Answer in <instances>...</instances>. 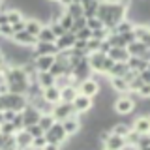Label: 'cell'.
<instances>
[{
	"label": "cell",
	"instance_id": "1",
	"mask_svg": "<svg viewBox=\"0 0 150 150\" xmlns=\"http://www.w3.org/2000/svg\"><path fill=\"white\" fill-rule=\"evenodd\" d=\"M26 105H28V100H26L25 94H11V92L0 94V111L13 109L15 112H19V111L25 109Z\"/></svg>",
	"mask_w": 150,
	"mask_h": 150
},
{
	"label": "cell",
	"instance_id": "2",
	"mask_svg": "<svg viewBox=\"0 0 150 150\" xmlns=\"http://www.w3.org/2000/svg\"><path fill=\"white\" fill-rule=\"evenodd\" d=\"M112 111H115V115H120V116L131 115L135 111L133 96H129V94H118V98L112 101Z\"/></svg>",
	"mask_w": 150,
	"mask_h": 150
},
{
	"label": "cell",
	"instance_id": "3",
	"mask_svg": "<svg viewBox=\"0 0 150 150\" xmlns=\"http://www.w3.org/2000/svg\"><path fill=\"white\" fill-rule=\"evenodd\" d=\"M43 137L47 143H53V144H62L66 139H68V135H66V131L62 128V122H54L53 126H51L47 131H43Z\"/></svg>",
	"mask_w": 150,
	"mask_h": 150
},
{
	"label": "cell",
	"instance_id": "4",
	"mask_svg": "<svg viewBox=\"0 0 150 150\" xmlns=\"http://www.w3.org/2000/svg\"><path fill=\"white\" fill-rule=\"evenodd\" d=\"M71 107H73V112L75 115H86V112L92 111L94 107V100L90 96H84V94H77L71 101Z\"/></svg>",
	"mask_w": 150,
	"mask_h": 150
},
{
	"label": "cell",
	"instance_id": "5",
	"mask_svg": "<svg viewBox=\"0 0 150 150\" xmlns=\"http://www.w3.org/2000/svg\"><path fill=\"white\" fill-rule=\"evenodd\" d=\"M77 90H79V94H84V96L94 98L98 92H100V81H98V79H94L92 75H90V77L83 79V81L79 83Z\"/></svg>",
	"mask_w": 150,
	"mask_h": 150
},
{
	"label": "cell",
	"instance_id": "6",
	"mask_svg": "<svg viewBox=\"0 0 150 150\" xmlns=\"http://www.w3.org/2000/svg\"><path fill=\"white\" fill-rule=\"evenodd\" d=\"M51 115H53V118L56 122H62L64 118H68V116L75 115L73 112V107L71 103H66V101H58L53 105V109H51Z\"/></svg>",
	"mask_w": 150,
	"mask_h": 150
},
{
	"label": "cell",
	"instance_id": "7",
	"mask_svg": "<svg viewBox=\"0 0 150 150\" xmlns=\"http://www.w3.org/2000/svg\"><path fill=\"white\" fill-rule=\"evenodd\" d=\"M126 51H128L129 56H141V58L150 60V45L143 43V41H131V43L126 45Z\"/></svg>",
	"mask_w": 150,
	"mask_h": 150
},
{
	"label": "cell",
	"instance_id": "8",
	"mask_svg": "<svg viewBox=\"0 0 150 150\" xmlns=\"http://www.w3.org/2000/svg\"><path fill=\"white\" fill-rule=\"evenodd\" d=\"M56 53H58V49H56L54 41H36V45L32 47V58L34 56H43V54L54 56Z\"/></svg>",
	"mask_w": 150,
	"mask_h": 150
},
{
	"label": "cell",
	"instance_id": "9",
	"mask_svg": "<svg viewBox=\"0 0 150 150\" xmlns=\"http://www.w3.org/2000/svg\"><path fill=\"white\" fill-rule=\"evenodd\" d=\"M62 128L66 131V135L68 137H71V135H79V131H81V118H79V115H71L68 116V118L62 120Z\"/></svg>",
	"mask_w": 150,
	"mask_h": 150
},
{
	"label": "cell",
	"instance_id": "10",
	"mask_svg": "<svg viewBox=\"0 0 150 150\" xmlns=\"http://www.w3.org/2000/svg\"><path fill=\"white\" fill-rule=\"evenodd\" d=\"M103 148H107V150H124L126 148V141L122 135H115V133H111L109 131V135L105 137V141H103Z\"/></svg>",
	"mask_w": 150,
	"mask_h": 150
},
{
	"label": "cell",
	"instance_id": "11",
	"mask_svg": "<svg viewBox=\"0 0 150 150\" xmlns=\"http://www.w3.org/2000/svg\"><path fill=\"white\" fill-rule=\"evenodd\" d=\"M21 112H23V124H25V128H26V126H32V124H38L40 115H41V112L38 111L36 107H32L30 103H28V105H26Z\"/></svg>",
	"mask_w": 150,
	"mask_h": 150
},
{
	"label": "cell",
	"instance_id": "12",
	"mask_svg": "<svg viewBox=\"0 0 150 150\" xmlns=\"http://www.w3.org/2000/svg\"><path fill=\"white\" fill-rule=\"evenodd\" d=\"M11 40L15 41L17 45H23V47H34L36 45V36L28 34L26 30H21V32H15V34L11 36Z\"/></svg>",
	"mask_w": 150,
	"mask_h": 150
},
{
	"label": "cell",
	"instance_id": "13",
	"mask_svg": "<svg viewBox=\"0 0 150 150\" xmlns=\"http://www.w3.org/2000/svg\"><path fill=\"white\" fill-rule=\"evenodd\" d=\"M103 58H105V54L100 53V51L88 53L86 60H88V66H90L92 73H100V75H101V64H103Z\"/></svg>",
	"mask_w": 150,
	"mask_h": 150
},
{
	"label": "cell",
	"instance_id": "14",
	"mask_svg": "<svg viewBox=\"0 0 150 150\" xmlns=\"http://www.w3.org/2000/svg\"><path fill=\"white\" fill-rule=\"evenodd\" d=\"M54 62V56L51 54H43V56H34L32 58V64H34L36 71H49V68Z\"/></svg>",
	"mask_w": 150,
	"mask_h": 150
},
{
	"label": "cell",
	"instance_id": "15",
	"mask_svg": "<svg viewBox=\"0 0 150 150\" xmlns=\"http://www.w3.org/2000/svg\"><path fill=\"white\" fill-rule=\"evenodd\" d=\"M15 143H17V150H26L32 146V135L26 129H19L15 133Z\"/></svg>",
	"mask_w": 150,
	"mask_h": 150
},
{
	"label": "cell",
	"instance_id": "16",
	"mask_svg": "<svg viewBox=\"0 0 150 150\" xmlns=\"http://www.w3.org/2000/svg\"><path fill=\"white\" fill-rule=\"evenodd\" d=\"M133 36L137 41H143V43L150 45V28L148 25H133Z\"/></svg>",
	"mask_w": 150,
	"mask_h": 150
},
{
	"label": "cell",
	"instance_id": "17",
	"mask_svg": "<svg viewBox=\"0 0 150 150\" xmlns=\"http://www.w3.org/2000/svg\"><path fill=\"white\" fill-rule=\"evenodd\" d=\"M41 98H43L45 101H49L51 105H54V103H58L60 101V88L58 86H47L41 90Z\"/></svg>",
	"mask_w": 150,
	"mask_h": 150
},
{
	"label": "cell",
	"instance_id": "18",
	"mask_svg": "<svg viewBox=\"0 0 150 150\" xmlns=\"http://www.w3.org/2000/svg\"><path fill=\"white\" fill-rule=\"evenodd\" d=\"M107 56L112 58L115 62H128V58H129L126 47H111V49L107 51Z\"/></svg>",
	"mask_w": 150,
	"mask_h": 150
},
{
	"label": "cell",
	"instance_id": "19",
	"mask_svg": "<svg viewBox=\"0 0 150 150\" xmlns=\"http://www.w3.org/2000/svg\"><path fill=\"white\" fill-rule=\"evenodd\" d=\"M128 68L129 69H135V71H143V69H146L148 66H150V60H146V58H141V56H129L128 58Z\"/></svg>",
	"mask_w": 150,
	"mask_h": 150
},
{
	"label": "cell",
	"instance_id": "20",
	"mask_svg": "<svg viewBox=\"0 0 150 150\" xmlns=\"http://www.w3.org/2000/svg\"><path fill=\"white\" fill-rule=\"evenodd\" d=\"M131 129L137 133H150V118L148 116H137L131 124Z\"/></svg>",
	"mask_w": 150,
	"mask_h": 150
},
{
	"label": "cell",
	"instance_id": "21",
	"mask_svg": "<svg viewBox=\"0 0 150 150\" xmlns=\"http://www.w3.org/2000/svg\"><path fill=\"white\" fill-rule=\"evenodd\" d=\"M79 94L77 86H73V84H68V86H62L60 88V101H66V103H71L73 98Z\"/></svg>",
	"mask_w": 150,
	"mask_h": 150
},
{
	"label": "cell",
	"instance_id": "22",
	"mask_svg": "<svg viewBox=\"0 0 150 150\" xmlns=\"http://www.w3.org/2000/svg\"><path fill=\"white\" fill-rule=\"evenodd\" d=\"M36 83L40 84L41 88L53 86L54 84V75H51L49 71H36Z\"/></svg>",
	"mask_w": 150,
	"mask_h": 150
},
{
	"label": "cell",
	"instance_id": "23",
	"mask_svg": "<svg viewBox=\"0 0 150 150\" xmlns=\"http://www.w3.org/2000/svg\"><path fill=\"white\" fill-rule=\"evenodd\" d=\"M109 86L112 88V92L116 94H126L128 92V83L122 77H109Z\"/></svg>",
	"mask_w": 150,
	"mask_h": 150
},
{
	"label": "cell",
	"instance_id": "24",
	"mask_svg": "<svg viewBox=\"0 0 150 150\" xmlns=\"http://www.w3.org/2000/svg\"><path fill=\"white\" fill-rule=\"evenodd\" d=\"M41 26H43V23H41L38 17H32V19H26L25 21V30L28 34H32V36H38V32H40Z\"/></svg>",
	"mask_w": 150,
	"mask_h": 150
},
{
	"label": "cell",
	"instance_id": "25",
	"mask_svg": "<svg viewBox=\"0 0 150 150\" xmlns=\"http://www.w3.org/2000/svg\"><path fill=\"white\" fill-rule=\"evenodd\" d=\"M36 40H38V41H54V40H56V36L53 34V32H51L49 25H43V26L40 28V32H38Z\"/></svg>",
	"mask_w": 150,
	"mask_h": 150
},
{
	"label": "cell",
	"instance_id": "26",
	"mask_svg": "<svg viewBox=\"0 0 150 150\" xmlns=\"http://www.w3.org/2000/svg\"><path fill=\"white\" fill-rule=\"evenodd\" d=\"M128 69L129 68H128V64H126V62H115V64H112V68H111V71L107 73V75H109V77H122Z\"/></svg>",
	"mask_w": 150,
	"mask_h": 150
},
{
	"label": "cell",
	"instance_id": "27",
	"mask_svg": "<svg viewBox=\"0 0 150 150\" xmlns=\"http://www.w3.org/2000/svg\"><path fill=\"white\" fill-rule=\"evenodd\" d=\"M54 118H53V115H51V112H43V115H40V120H38V126H40L41 129L43 131H47L51 128V126L54 124Z\"/></svg>",
	"mask_w": 150,
	"mask_h": 150
},
{
	"label": "cell",
	"instance_id": "28",
	"mask_svg": "<svg viewBox=\"0 0 150 150\" xmlns=\"http://www.w3.org/2000/svg\"><path fill=\"white\" fill-rule=\"evenodd\" d=\"M129 129H131V126L128 124V122H115L109 131H111V133H115V135H122V137H124Z\"/></svg>",
	"mask_w": 150,
	"mask_h": 150
},
{
	"label": "cell",
	"instance_id": "29",
	"mask_svg": "<svg viewBox=\"0 0 150 150\" xmlns=\"http://www.w3.org/2000/svg\"><path fill=\"white\" fill-rule=\"evenodd\" d=\"M64 11L69 13L73 19H75V17H83V4H81V2H71L69 6L64 8Z\"/></svg>",
	"mask_w": 150,
	"mask_h": 150
},
{
	"label": "cell",
	"instance_id": "30",
	"mask_svg": "<svg viewBox=\"0 0 150 150\" xmlns=\"http://www.w3.org/2000/svg\"><path fill=\"white\" fill-rule=\"evenodd\" d=\"M6 15H8V23H9V25H15V23H19V21L25 19V15H23L21 9H8Z\"/></svg>",
	"mask_w": 150,
	"mask_h": 150
},
{
	"label": "cell",
	"instance_id": "31",
	"mask_svg": "<svg viewBox=\"0 0 150 150\" xmlns=\"http://www.w3.org/2000/svg\"><path fill=\"white\" fill-rule=\"evenodd\" d=\"M58 23H60V26L64 28V30H69V28H71V25H73V17L69 15V13H62V15L58 17Z\"/></svg>",
	"mask_w": 150,
	"mask_h": 150
},
{
	"label": "cell",
	"instance_id": "32",
	"mask_svg": "<svg viewBox=\"0 0 150 150\" xmlns=\"http://www.w3.org/2000/svg\"><path fill=\"white\" fill-rule=\"evenodd\" d=\"M83 26H86V17H75V19H73V25H71V28H69L68 32L75 34V32H77V30H81Z\"/></svg>",
	"mask_w": 150,
	"mask_h": 150
},
{
	"label": "cell",
	"instance_id": "33",
	"mask_svg": "<svg viewBox=\"0 0 150 150\" xmlns=\"http://www.w3.org/2000/svg\"><path fill=\"white\" fill-rule=\"evenodd\" d=\"M47 25H49L51 32H53V34H54L56 38H60V36L64 34V32H68V30H64V28L60 26V23H58V21H49V23H47Z\"/></svg>",
	"mask_w": 150,
	"mask_h": 150
},
{
	"label": "cell",
	"instance_id": "34",
	"mask_svg": "<svg viewBox=\"0 0 150 150\" xmlns=\"http://www.w3.org/2000/svg\"><path fill=\"white\" fill-rule=\"evenodd\" d=\"M86 26L90 28V30H98V28H103V21L98 17H88L86 19Z\"/></svg>",
	"mask_w": 150,
	"mask_h": 150
},
{
	"label": "cell",
	"instance_id": "35",
	"mask_svg": "<svg viewBox=\"0 0 150 150\" xmlns=\"http://www.w3.org/2000/svg\"><path fill=\"white\" fill-rule=\"evenodd\" d=\"M75 38H77V40H84V41H86V40H90V38H92V30L88 26H83L81 30L75 32Z\"/></svg>",
	"mask_w": 150,
	"mask_h": 150
},
{
	"label": "cell",
	"instance_id": "36",
	"mask_svg": "<svg viewBox=\"0 0 150 150\" xmlns=\"http://www.w3.org/2000/svg\"><path fill=\"white\" fill-rule=\"evenodd\" d=\"M11 36H13V28L11 25H0V38H4V40H11Z\"/></svg>",
	"mask_w": 150,
	"mask_h": 150
},
{
	"label": "cell",
	"instance_id": "37",
	"mask_svg": "<svg viewBox=\"0 0 150 150\" xmlns=\"http://www.w3.org/2000/svg\"><path fill=\"white\" fill-rule=\"evenodd\" d=\"M11 124H13V128H15V133H17L19 129H25V124H23V112H21V111L15 112V116H13Z\"/></svg>",
	"mask_w": 150,
	"mask_h": 150
},
{
	"label": "cell",
	"instance_id": "38",
	"mask_svg": "<svg viewBox=\"0 0 150 150\" xmlns=\"http://www.w3.org/2000/svg\"><path fill=\"white\" fill-rule=\"evenodd\" d=\"M0 133L2 135H15V128L11 122H2L0 124Z\"/></svg>",
	"mask_w": 150,
	"mask_h": 150
},
{
	"label": "cell",
	"instance_id": "39",
	"mask_svg": "<svg viewBox=\"0 0 150 150\" xmlns=\"http://www.w3.org/2000/svg\"><path fill=\"white\" fill-rule=\"evenodd\" d=\"M133 94H135V96H139V98H148L150 96V83H143L137 88V92H133Z\"/></svg>",
	"mask_w": 150,
	"mask_h": 150
},
{
	"label": "cell",
	"instance_id": "40",
	"mask_svg": "<svg viewBox=\"0 0 150 150\" xmlns=\"http://www.w3.org/2000/svg\"><path fill=\"white\" fill-rule=\"evenodd\" d=\"M47 144V141L43 135H40V137H32V146L30 148H34V150H41Z\"/></svg>",
	"mask_w": 150,
	"mask_h": 150
},
{
	"label": "cell",
	"instance_id": "41",
	"mask_svg": "<svg viewBox=\"0 0 150 150\" xmlns=\"http://www.w3.org/2000/svg\"><path fill=\"white\" fill-rule=\"evenodd\" d=\"M107 34H109V30H107L105 26H103V28H98V30H92V38H94V40H100V41L107 40Z\"/></svg>",
	"mask_w": 150,
	"mask_h": 150
},
{
	"label": "cell",
	"instance_id": "42",
	"mask_svg": "<svg viewBox=\"0 0 150 150\" xmlns=\"http://www.w3.org/2000/svg\"><path fill=\"white\" fill-rule=\"evenodd\" d=\"M112 64H115V60L109 58V56L105 54V58H103V64H101V75H107L111 71V68H112Z\"/></svg>",
	"mask_w": 150,
	"mask_h": 150
},
{
	"label": "cell",
	"instance_id": "43",
	"mask_svg": "<svg viewBox=\"0 0 150 150\" xmlns=\"http://www.w3.org/2000/svg\"><path fill=\"white\" fill-rule=\"evenodd\" d=\"M26 131H28V133H30L32 135V137H40V135H43V129H41L40 128V126H38V124H32V126H26V128H25Z\"/></svg>",
	"mask_w": 150,
	"mask_h": 150
},
{
	"label": "cell",
	"instance_id": "44",
	"mask_svg": "<svg viewBox=\"0 0 150 150\" xmlns=\"http://www.w3.org/2000/svg\"><path fill=\"white\" fill-rule=\"evenodd\" d=\"M2 115H4V122H11L13 116H15V111H13V109H4Z\"/></svg>",
	"mask_w": 150,
	"mask_h": 150
},
{
	"label": "cell",
	"instance_id": "45",
	"mask_svg": "<svg viewBox=\"0 0 150 150\" xmlns=\"http://www.w3.org/2000/svg\"><path fill=\"white\" fill-rule=\"evenodd\" d=\"M137 75H139V79H141L143 83H150V69H148V68L143 69V71H139Z\"/></svg>",
	"mask_w": 150,
	"mask_h": 150
},
{
	"label": "cell",
	"instance_id": "46",
	"mask_svg": "<svg viewBox=\"0 0 150 150\" xmlns=\"http://www.w3.org/2000/svg\"><path fill=\"white\" fill-rule=\"evenodd\" d=\"M135 77H137V71H135V69H128V71L122 75V79H124L126 83H129L131 79H135Z\"/></svg>",
	"mask_w": 150,
	"mask_h": 150
},
{
	"label": "cell",
	"instance_id": "47",
	"mask_svg": "<svg viewBox=\"0 0 150 150\" xmlns=\"http://www.w3.org/2000/svg\"><path fill=\"white\" fill-rule=\"evenodd\" d=\"M25 21H26V19H23V21H19V23H15V25H11V28H13V34H15V32L25 30Z\"/></svg>",
	"mask_w": 150,
	"mask_h": 150
},
{
	"label": "cell",
	"instance_id": "48",
	"mask_svg": "<svg viewBox=\"0 0 150 150\" xmlns=\"http://www.w3.org/2000/svg\"><path fill=\"white\" fill-rule=\"evenodd\" d=\"M62 148V144H53V143H47L41 150H60Z\"/></svg>",
	"mask_w": 150,
	"mask_h": 150
},
{
	"label": "cell",
	"instance_id": "49",
	"mask_svg": "<svg viewBox=\"0 0 150 150\" xmlns=\"http://www.w3.org/2000/svg\"><path fill=\"white\" fill-rule=\"evenodd\" d=\"M56 2H58V4H60L62 8H66V6H69V4H71L73 0H56Z\"/></svg>",
	"mask_w": 150,
	"mask_h": 150
},
{
	"label": "cell",
	"instance_id": "50",
	"mask_svg": "<svg viewBox=\"0 0 150 150\" xmlns=\"http://www.w3.org/2000/svg\"><path fill=\"white\" fill-rule=\"evenodd\" d=\"M6 64V58H4V54H2V51H0V66H4Z\"/></svg>",
	"mask_w": 150,
	"mask_h": 150
},
{
	"label": "cell",
	"instance_id": "51",
	"mask_svg": "<svg viewBox=\"0 0 150 150\" xmlns=\"http://www.w3.org/2000/svg\"><path fill=\"white\" fill-rule=\"evenodd\" d=\"M4 137H6V135H2V133H0V146H2V141H4Z\"/></svg>",
	"mask_w": 150,
	"mask_h": 150
},
{
	"label": "cell",
	"instance_id": "52",
	"mask_svg": "<svg viewBox=\"0 0 150 150\" xmlns=\"http://www.w3.org/2000/svg\"><path fill=\"white\" fill-rule=\"evenodd\" d=\"M4 122V115H2V111H0V124Z\"/></svg>",
	"mask_w": 150,
	"mask_h": 150
},
{
	"label": "cell",
	"instance_id": "53",
	"mask_svg": "<svg viewBox=\"0 0 150 150\" xmlns=\"http://www.w3.org/2000/svg\"><path fill=\"white\" fill-rule=\"evenodd\" d=\"M51 2H56V0H51Z\"/></svg>",
	"mask_w": 150,
	"mask_h": 150
},
{
	"label": "cell",
	"instance_id": "54",
	"mask_svg": "<svg viewBox=\"0 0 150 150\" xmlns=\"http://www.w3.org/2000/svg\"><path fill=\"white\" fill-rule=\"evenodd\" d=\"M101 150H107V148H101Z\"/></svg>",
	"mask_w": 150,
	"mask_h": 150
}]
</instances>
